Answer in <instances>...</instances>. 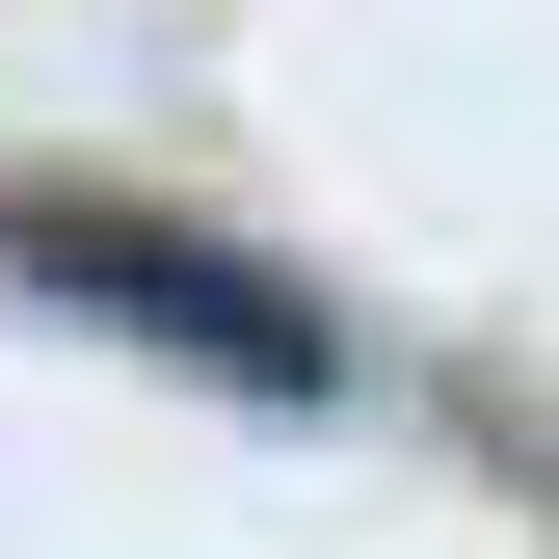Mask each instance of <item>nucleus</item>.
Wrapping results in <instances>:
<instances>
[{"instance_id":"f257e3e1","label":"nucleus","mask_w":559,"mask_h":559,"mask_svg":"<svg viewBox=\"0 0 559 559\" xmlns=\"http://www.w3.org/2000/svg\"><path fill=\"white\" fill-rule=\"evenodd\" d=\"M53 266H81L107 320H160V346H214L240 400H320V320H294V294H240V266H187V240H53Z\"/></svg>"}]
</instances>
